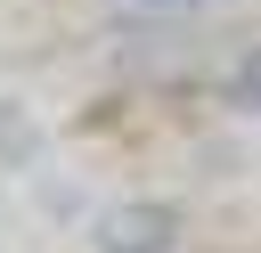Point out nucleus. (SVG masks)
<instances>
[{
  "label": "nucleus",
  "instance_id": "f257e3e1",
  "mask_svg": "<svg viewBox=\"0 0 261 253\" xmlns=\"http://www.w3.org/2000/svg\"><path fill=\"white\" fill-rule=\"evenodd\" d=\"M188 245V212L171 196H122L90 220V253H179Z\"/></svg>",
  "mask_w": 261,
  "mask_h": 253
},
{
  "label": "nucleus",
  "instance_id": "f03ea898",
  "mask_svg": "<svg viewBox=\"0 0 261 253\" xmlns=\"http://www.w3.org/2000/svg\"><path fill=\"white\" fill-rule=\"evenodd\" d=\"M212 8H228V0H106V16H114L122 33H188V24L212 16Z\"/></svg>",
  "mask_w": 261,
  "mask_h": 253
},
{
  "label": "nucleus",
  "instance_id": "7ed1b4c3",
  "mask_svg": "<svg viewBox=\"0 0 261 253\" xmlns=\"http://www.w3.org/2000/svg\"><path fill=\"white\" fill-rule=\"evenodd\" d=\"M220 98L237 106V122H253V49H245V41H237V57L220 65Z\"/></svg>",
  "mask_w": 261,
  "mask_h": 253
},
{
  "label": "nucleus",
  "instance_id": "20e7f679",
  "mask_svg": "<svg viewBox=\"0 0 261 253\" xmlns=\"http://www.w3.org/2000/svg\"><path fill=\"white\" fill-rule=\"evenodd\" d=\"M0 155H8V163H33V155H41V131L24 139V114H16V106H0Z\"/></svg>",
  "mask_w": 261,
  "mask_h": 253
}]
</instances>
